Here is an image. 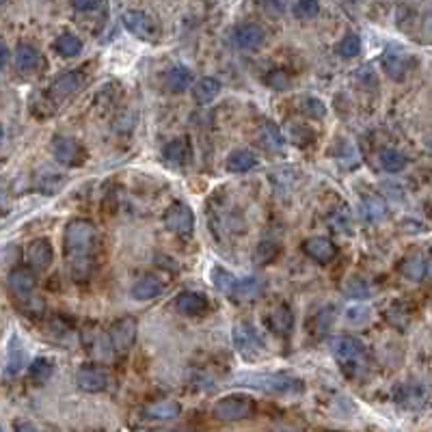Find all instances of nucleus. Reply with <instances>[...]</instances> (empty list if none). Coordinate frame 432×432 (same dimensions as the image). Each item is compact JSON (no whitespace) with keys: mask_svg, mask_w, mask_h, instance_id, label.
Listing matches in <instances>:
<instances>
[{"mask_svg":"<svg viewBox=\"0 0 432 432\" xmlns=\"http://www.w3.org/2000/svg\"><path fill=\"white\" fill-rule=\"evenodd\" d=\"M258 404L251 396L244 393H232L223 396L212 404V417L218 421H242L256 415Z\"/></svg>","mask_w":432,"mask_h":432,"instance_id":"20e7f679","label":"nucleus"},{"mask_svg":"<svg viewBox=\"0 0 432 432\" xmlns=\"http://www.w3.org/2000/svg\"><path fill=\"white\" fill-rule=\"evenodd\" d=\"M83 87V76H81V71H67V74H63V76H59V78L53 83V95L55 97H65V95H71V93H76Z\"/></svg>","mask_w":432,"mask_h":432,"instance_id":"cd10ccee","label":"nucleus"},{"mask_svg":"<svg viewBox=\"0 0 432 432\" xmlns=\"http://www.w3.org/2000/svg\"><path fill=\"white\" fill-rule=\"evenodd\" d=\"M426 143H428V147H430V151H432V134L428 137V141H426Z\"/></svg>","mask_w":432,"mask_h":432,"instance_id":"603ef678","label":"nucleus"},{"mask_svg":"<svg viewBox=\"0 0 432 432\" xmlns=\"http://www.w3.org/2000/svg\"><path fill=\"white\" fill-rule=\"evenodd\" d=\"M266 324L272 333L277 335H290L292 328H294V314L292 309L288 307V305H279V307H274L268 318H266Z\"/></svg>","mask_w":432,"mask_h":432,"instance_id":"aec40b11","label":"nucleus"},{"mask_svg":"<svg viewBox=\"0 0 432 432\" xmlns=\"http://www.w3.org/2000/svg\"><path fill=\"white\" fill-rule=\"evenodd\" d=\"M95 244V227L87 218H74L63 234V249L67 268L74 281H87L91 277V253Z\"/></svg>","mask_w":432,"mask_h":432,"instance_id":"f257e3e1","label":"nucleus"},{"mask_svg":"<svg viewBox=\"0 0 432 432\" xmlns=\"http://www.w3.org/2000/svg\"><path fill=\"white\" fill-rule=\"evenodd\" d=\"M15 67L22 71H31L39 65V50L31 43H18L15 48Z\"/></svg>","mask_w":432,"mask_h":432,"instance_id":"7c9ffc66","label":"nucleus"},{"mask_svg":"<svg viewBox=\"0 0 432 432\" xmlns=\"http://www.w3.org/2000/svg\"><path fill=\"white\" fill-rule=\"evenodd\" d=\"M27 260L35 270H46L55 262V249L46 238H37L27 246Z\"/></svg>","mask_w":432,"mask_h":432,"instance_id":"2eb2a0df","label":"nucleus"},{"mask_svg":"<svg viewBox=\"0 0 432 432\" xmlns=\"http://www.w3.org/2000/svg\"><path fill=\"white\" fill-rule=\"evenodd\" d=\"M162 158L171 167H186L193 158V145H190L188 137H180V139H173L171 143H167L162 149Z\"/></svg>","mask_w":432,"mask_h":432,"instance_id":"4468645a","label":"nucleus"},{"mask_svg":"<svg viewBox=\"0 0 432 432\" xmlns=\"http://www.w3.org/2000/svg\"><path fill=\"white\" fill-rule=\"evenodd\" d=\"M55 50H57V55L69 59V57H78L83 53V41L78 35H74V33H63L57 37L55 41Z\"/></svg>","mask_w":432,"mask_h":432,"instance_id":"473e14b6","label":"nucleus"},{"mask_svg":"<svg viewBox=\"0 0 432 432\" xmlns=\"http://www.w3.org/2000/svg\"><path fill=\"white\" fill-rule=\"evenodd\" d=\"M331 352L337 359L340 368L348 374V376H357L359 372L365 370L368 365V354L363 344L357 337L350 335H335L331 340Z\"/></svg>","mask_w":432,"mask_h":432,"instance_id":"7ed1b4c3","label":"nucleus"},{"mask_svg":"<svg viewBox=\"0 0 432 432\" xmlns=\"http://www.w3.org/2000/svg\"><path fill=\"white\" fill-rule=\"evenodd\" d=\"M165 227L175 236H190L195 230V214L186 203L177 201L165 212Z\"/></svg>","mask_w":432,"mask_h":432,"instance_id":"1a4fd4ad","label":"nucleus"},{"mask_svg":"<svg viewBox=\"0 0 432 432\" xmlns=\"http://www.w3.org/2000/svg\"><path fill=\"white\" fill-rule=\"evenodd\" d=\"M342 292H344V296H348V298L363 300V298H370V296H372V286L365 281V279H361V277H350V279H346Z\"/></svg>","mask_w":432,"mask_h":432,"instance_id":"72a5a7b5","label":"nucleus"},{"mask_svg":"<svg viewBox=\"0 0 432 432\" xmlns=\"http://www.w3.org/2000/svg\"><path fill=\"white\" fill-rule=\"evenodd\" d=\"M335 154L344 167H357L359 165V151H357V147H354V143H350V141H342L335 149Z\"/></svg>","mask_w":432,"mask_h":432,"instance_id":"4c0bfd02","label":"nucleus"},{"mask_svg":"<svg viewBox=\"0 0 432 432\" xmlns=\"http://www.w3.org/2000/svg\"><path fill=\"white\" fill-rule=\"evenodd\" d=\"M210 274H212L214 288H216L223 296H236V294H238L240 279H238L234 272H230V270L223 268V266H212Z\"/></svg>","mask_w":432,"mask_h":432,"instance_id":"5701e85b","label":"nucleus"},{"mask_svg":"<svg viewBox=\"0 0 432 432\" xmlns=\"http://www.w3.org/2000/svg\"><path fill=\"white\" fill-rule=\"evenodd\" d=\"M137 333H139V322L132 318V316H125V318H119L111 324L109 328V342H111V348L119 354L128 352L134 342H137Z\"/></svg>","mask_w":432,"mask_h":432,"instance_id":"39448f33","label":"nucleus"},{"mask_svg":"<svg viewBox=\"0 0 432 432\" xmlns=\"http://www.w3.org/2000/svg\"><path fill=\"white\" fill-rule=\"evenodd\" d=\"M277 253H279L277 242H272V240H262V242L258 244V249H256V260H258V264H266V262H270V260L277 258Z\"/></svg>","mask_w":432,"mask_h":432,"instance_id":"79ce46f5","label":"nucleus"},{"mask_svg":"<svg viewBox=\"0 0 432 432\" xmlns=\"http://www.w3.org/2000/svg\"><path fill=\"white\" fill-rule=\"evenodd\" d=\"M15 432H39V430L33 424H29V421H22V424L15 426Z\"/></svg>","mask_w":432,"mask_h":432,"instance_id":"de8ad7c7","label":"nucleus"},{"mask_svg":"<svg viewBox=\"0 0 432 432\" xmlns=\"http://www.w3.org/2000/svg\"><path fill=\"white\" fill-rule=\"evenodd\" d=\"M333 318H335V307H331V305H328V307H324L322 312L316 314V328H314V331H316L318 335H324L328 328H331Z\"/></svg>","mask_w":432,"mask_h":432,"instance_id":"ea45409f","label":"nucleus"},{"mask_svg":"<svg viewBox=\"0 0 432 432\" xmlns=\"http://www.w3.org/2000/svg\"><path fill=\"white\" fill-rule=\"evenodd\" d=\"M378 165L387 173H400L406 167V156L396 147H383L378 151Z\"/></svg>","mask_w":432,"mask_h":432,"instance_id":"c756f323","label":"nucleus"},{"mask_svg":"<svg viewBox=\"0 0 432 432\" xmlns=\"http://www.w3.org/2000/svg\"><path fill=\"white\" fill-rule=\"evenodd\" d=\"M121 22H123L125 31H128L130 35H134L137 39L151 41V39H156V35H158L156 20L151 18L149 13L141 11V9H128V11H123Z\"/></svg>","mask_w":432,"mask_h":432,"instance_id":"0eeeda50","label":"nucleus"},{"mask_svg":"<svg viewBox=\"0 0 432 432\" xmlns=\"http://www.w3.org/2000/svg\"><path fill=\"white\" fill-rule=\"evenodd\" d=\"M232 337H234L236 350L242 354L244 359H256L258 354L262 352V342H260V337H258V331H256V328H253V324L246 322V320H240V322L234 324Z\"/></svg>","mask_w":432,"mask_h":432,"instance_id":"6e6552de","label":"nucleus"},{"mask_svg":"<svg viewBox=\"0 0 432 432\" xmlns=\"http://www.w3.org/2000/svg\"><path fill=\"white\" fill-rule=\"evenodd\" d=\"M76 385L87 393H99L111 385V372L104 365L85 363L76 372Z\"/></svg>","mask_w":432,"mask_h":432,"instance_id":"423d86ee","label":"nucleus"},{"mask_svg":"<svg viewBox=\"0 0 432 432\" xmlns=\"http://www.w3.org/2000/svg\"><path fill=\"white\" fill-rule=\"evenodd\" d=\"M35 274L29 268H13L7 279V286L11 294L20 300V305L29 302L35 296Z\"/></svg>","mask_w":432,"mask_h":432,"instance_id":"9b49d317","label":"nucleus"},{"mask_svg":"<svg viewBox=\"0 0 432 432\" xmlns=\"http://www.w3.org/2000/svg\"><path fill=\"white\" fill-rule=\"evenodd\" d=\"M256 165H258V158L249 149H234L225 162L230 173H249L251 169H256Z\"/></svg>","mask_w":432,"mask_h":432,"instance_id":"393cba45","label":"nucleus"},{"mask_svg":"<svg viewBox=\"0 0 432 432\" xmlns=\"http://www.w3.org/2000/svg\"><path fill=\"white\" fill-rule=\"evenodd\" d=\"M0 432H5V430H3V428H0Z\"/></svg>","mask_w":432,"mask_h":432,"instance_id":"5fc2aeb1","label":"nucleus"},{"mask_svg":"<svg viewBox=\"0 0 432 432\" xmlns=\"http://www.w3.org/2000/svg\"><path fill=\"white\" fill-rule=\"evenodd\" d=\"M361 218L368 221V223H378V221H383L385 214H387V206H385V201L376 197V195H368L361 199Z\"/></svg>","mask_w":432,"mask_h":432,"instance_id":"bb28decb","label":"nucleus"},{"mask_svg":"<svg viewBox=\"0 0 432 432\" xmlns=\"http://www.w3.org/2000/svg\"><path fill=\"white\" fill-rule=\"evenodd\" d=\"M292 11H294V15H296L298 20H312V18L318 15L320 5L316 3V0H300V3H296V5L292 7Z\"/></svg>","mask_w":432,"mask_h":432,"instance_id":"a19ab883","label":"nucleus"},{"mask_svg":"<svg viewBox=\"0 0 432 432\" xmlns=\"http://www.w3.org/2000/svg\"><path fill=\"white\" fill-rule=\"evenodd\" d=\"M266 85L270 87V89H274V91H284V89H288L290 87V76L284 71V69H270L268 74H266Z\"/></svg>","mask_w":432,"mask_h":432,"instance_id":"58836bf2","label":"nucleus"},{"mask_svg":"<svg viewBox=\"0 0 432 432\" xmlns=\"http://www.w3.org/2000/svg\"><path fill=\"white\" fill-rule=\"evenodd\" d=\"M71 7L76 11H93V9L99 7V3H95V0H74Z\"/></svg>","mask_w":432,"mask_h":432,"instance_id":"a18cd8bd","label":"nucleus"},{"mask_svg":"<svg viewBox=\"0 0 432 432\" xmlns=\"http://www.w3.org/2000/svg\"><path fill=\"white\" fill-rule=\"evenodd\" d=\"M221 89H223V85H221L218 78H214V76H206V78H201V81L195 83L193 99L197 102V104H201V106H208V104H212V102L218 97Z\"/></svg>","mask_w":432,"mask_h":432,"instance_id":"412c9836","label":"nucleus"},{"mask_svg":"<svg viewBox=\"0 0 432 432\" xmlns=\"http://www.w3.org/2000/svg\"><path fill=\"white\" fill-rule=\"evenodd\" d=\"M383 69L391 81H402L406 76V69H409V61L398 50H387L383 55Z\"/></svg>","mask_w":432,"mask_h":432,"instance_id":"a878e982","label":"nucleus"},{"mask_svg":"<svg viewBox=\"0 0 432 432\" xmlns=\"http://www.w3.org/2000/svg\"><path fill=\"white\" fill-rule=\"evenodd\" d=\"M400 272L409 279V281H421V279L428 274V268H426V256L419 251L411 253V256H406L404 262L400 264Z\"/></svg>","mask_w":432,"mask_h":432,"instance_id":"b1692460","label":"nucleus"},{"mask_svg":"<svg viewBox=\"0 0 432 432\" xmlns=\"http://www.w3.org/2000/svg\"><path fill=\"white\" fill-rule=\"evenodd\" d=\"M266 31L258 22H242L234 29V43L242 50H256L264 43Z\"/></svg>","mask_w":432,"mask_h":432,"instance_id":"ddd939ff","label":"nucleus"},{"mask_svg":"<svg viewBox=\"0 0 432 432\" xmlns=\"http://www.w3.org/2000/svg\"><path fill=\"white\" fill-rule=\"evenodd\" d=\"M165 85L173 93H184L193 87V71L186 65H173L165 74Z\"/></svg>","mask_w":432,"mask_h":432,"instance_id":"4be33fe9","label":"nucleus"},{"mask_svg":"<svg viewBox=\"0 0 432 432\" xmlns=\"http://www.w3.org/2000/svg\"><path fill=\"white\" fill-rule=\"evenodd\" d=\"M7 63H9V46L0 39V69H3Z\"/></svg>","mask_w":432,"mask_h":432,"instance_id":"49530a36","label":"nucleus"},{"mask_svg":"<svg viewBox=\"0 0 432 432\" xmlns=\"http://www.w3.org/2000/svg\"><path fill=\"white\" fill-rule=\"evenodd\" d=\"M149 432H182V430H177V428H154Z\"/></svg>","mask_w":432,"mask_h":432,"instance_id":"3c124183","label":"nucleus"},{"mask_svg":"<svg viewBox=\"0 0 432 432\" xmlns=\"http://www.w3.org/2000/svg\"><path fill=\"white\" fill-rule=\"evenodd\" d=\"M3 134H5V132H3V125H0V143H3Z\"/></svg>","mask_w":432,"mask_h":432,"instance_id":"864d4df0","label":"nucleus"},{"mask_svg":"<svg viewBox=\"0 0 432 432\" xmlns=\"http://www.w3.org/2000/svg\"><path fill=\"white\" fill-rule=\"evenodd\" d=\"M335 53L344 59H354L361 53V37L357 33H348L344 35V39L335 46Z\"/></svg>","mask_w":432,"mask_h":432,"instance_id":"c9c22d12","label":"nucleus"},{"mask_svg":"<svg viewBox=\"0 0 432 432\" xmlns=\"http://www.w3.org/2000/svg\"><path fill=\"white\" fill-rule=\"evenodd\" d=\"M260 143L270 151H281L286 145V137L281 134V130H279L272 121H264L260 125Z\"/></svg>","mask_w":432,"mask_h":432,"instance_id":"2f4dec72","label":"nucleus"},{"mask_svg":"<svg viewBox=\"0 0 432 432\" xmlns=\"http://www.w3.org/2000/svg\"><path fill=\"white\" fill-rule=\"evenodd\" d=\"M424 33L432 37V7H430L428 15H426V20H424Z\"/></svg>","mask_w":432,"mask_h":432,"instance_id":"09e8293b","label":"nucleus"},{"mask_svg":"<svg viewBox=\"0 0 432 432\" xmlns=\"http://www.w3.org/2000/svg\"><path fill=\"white\" fill-rule=\"evenodd\" d=\"M426 268H428V274L432 277V249L428 251V258H426Z\"/></svg>","mask_w":432,"mask_h":432,"instance_id":"8fccbe9b","label":"nucleus"},{"mask_svg":"<svg viewBox=\"0 0 432 432\" xmlns=\"http://www.w3.org/2000/svg\"><path fill=\"white\" fill-rule=\"evenodd\" d=\"M428 385L421 383V380H406L404 385L398 387L396 391V400L404 406V409H411V411H417L421 406L428 402Z\"/></svg>","mask_w":432,"mask_h":432,"instance_id":"f8f14e48","label":"nucleus"},{"mask_svg":"<svg viewBox=\"0 0 432 432\" xmlns=\"http://www.w3.org/2000/svg\"><path fill=\"white\" fill-rule=\"evenodd\" d=\"M302 111L307 113L309 117H314V119H322V117L326 115L324 102H322L320 97H314V95H309V97H305V99H302Z\"/></svg>","mask_w":432,"mask_h":432,"instance_id":"37998d69","label":"nucleus"},{"mask_svg":"<svg viewBox=\"0 0 432 432\" xmlns=\"http://www.w3.org/2000/svg\"><path fill=\"white\" fill-rule=\"evenodd\" d=\"M262 290H264V281L260 277H244V279H240L236 298H242V300L258 298L262 294Z\"/></svg>","mask_w":432,"mask_h":432,"instance_id":"e433bc0d","label":"nucleus"},{"mask_svg":"<svg viewBox=\"0 0 432 432\" xmlns=\"http://www.w3.org/2000/svg\"><path fill=\"white\" fill-rule=\"evenodd\" d=\"M302 251L307 253L312 260H316L318 264H328V262H333L335 256H337L335 244L328 238H324V236L307 238V240L302 242Z\"/></svg>","mask_w":432,"mask_h":432,"instance_id":"dca6fc26","label":"nucleus"},{"mask_svg":"<svg viewBox=\"0 0 432 432\" xmlns=\"http://www.w3.org/2000/svg\"><path fill=\"white\" fill-rule=\"evenodd\" d=\"M50 149H53L55 160L65 167H78L85 160V149L71 137H55Z\"/></svg>","mask_w":432,"mask_h":432,"instance_id":"9d476101","label":"nucleus"},{"mask_svg":"<svg viewBox=\"0 0 432 432\" xmlns=\"http://www.w3.org/2000/svg\"><path fill=\"white\" fill-rule=\"evenodd\" d=\"M238 383L274 396H294L305 389V383L298 376L286 372H246L238 376Z\"/></svg>","mask_w":432,"mask_h":432,"instance_id":"f03ea898","label":"nucleus"},{"mask_svg":"<svg viewBox=\"0 0 432 432\" xmlns=\"http://www.w3.org/2000/svg\"><path fill=\"white\" fill-rule=\"evenodd\" d=\"M162 292H165V284L160 281L158 277H154V274H145V277L137 279V281L132 284V288H130L132 298H134V300H141V302L154 300V298L160 296Z\"/></svg>","mask_w":432,"mask_h":432,"instance_id":"a211bd4d","label":"nucleus"},{"mask_svg":"<svg viewBox=\"0 0 432 432\" xmlns=\"http://www.w3.org/2000/svg\"><path fill=\"white\" fill-rule=\"evenodd\" d=\"M29 374H31L33 383L43 385V383H48V380H50V376L55 374V363L50 361V359H46V357H37V359L31 363Z\"/></svg>","mask_w":432,"mask_h":432,"instance_id":"f704fd0d","label":"nucleus"},{"mask_svg":"<svg viewBox=\"0 0 432 432\" xmlns=\"http://www.w3.org/2000/svg\"><path fill=\"white\" fill-rule=\"evenodd\" d=\"M180 413H182V406L175 400H156V402H149L143 409V415L147 419H156V421L175 419V417H180Z\"/></svg>","mask_w":432,"mask_h":432,"instance_id":"6ab92c4d","label":"nucleus"},{"mask_svg":"<svg viewBox=\"0 0 432 432\" xmlns=\"http://www.w3.org/2000/svg\"><path fill=\"white\" fill-rule=\"evenodd\" d=\"M175 309L180 312V314H184V316H203L210 309V302H208L206 294L186 290L182 294H177Z\"/></svg>","mask_w":432,"mask_h":432,"instance_id":"f3484780","label":"nucleus"},{"mask_svg":"<svg viewBox=\"0 0 432 432\" xmlns=\"http://www.w3.org/2000/svg\"><path fill=\"white\" fill-rule=\"evenodd\" d=\"M302 132H309V128L307 125H302V123H298V125H290V137L288 139H292V143H296V145H309L307 141L302 139Z\"/></svg>","mask_w":432,"mask_h":432,"instance_id":"c03bdc74","label":"nucleus"},{"mask_svg":"<svg viewBox=\"0 0 432 432\" xmlns=\"http://www.w3.org/2000/svg\"><path fill=\"white\" fill-rule=\"evenodd\" d=\"M27 365V348L13 335L9 342V354H7V376H15Z\"/></svg>","mask_w":432,"mask_h":432,"instance_id":"c85d7f7f","label":"nucleus"}]
</instances>
